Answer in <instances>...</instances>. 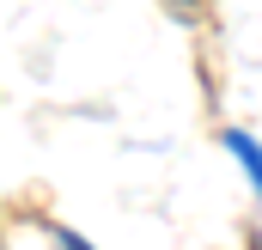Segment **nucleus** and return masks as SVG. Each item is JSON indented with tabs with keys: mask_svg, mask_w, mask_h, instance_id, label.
I'll list each match as a JSON object with an SVG mask.
<instances>
[{
	"mask_svg": "<svg viewBox=\"0 0 262 250\" xmlns=\"http://www.w3.org/2000/svg\"><path fill=\"white\" fill-rule=\"evenodd\" d=\"M61 244H67V250H85V244H79V238H73V232H67V238H61Z\"/></svg>",
	"mask_w": 262,
	"mask_h": 250,
	"instance_id": "obj_2",
	"label": "nucleus"
},
{
	"mask_svg": "<svg viewBox=\"0 0 262 250\" xmlns=\"http://www.w3.org/2000/svg\"><path fill=\"white\" fill-rule=\"evenodd\" d=\"M226 147H232V153H238V159L250 165V177H256V189H262V153L250 147V140H244V134H226Z\"/></svg>",
	"mask_w": 262,
	"mask_h": 250,
	"instance_id": "obj_1",
	"label": "nucleus"
}]
</instances>
